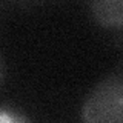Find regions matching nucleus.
<instances>
[{
    "instance_id": "obj_1",
    "label": "nucleus",
    "mask_w": 123,
    "mask_h": 123,
    "mask_svg": "<svg viewBox=\"0 0 123 123\" xmlns=\"http://www.w3.org/2000/svg\"><path fill=\"white\" fill-rule=\"evenodd\" d=\"M85 123H123V71L112 72L95 85L82 105Z\"/></svg>"
},
{
    "instance_id": "obj_2",
    "label": "nucleus",
    "mask_w": 123,
    "mask_h": 123,
    "mask_svg": "<svg viewBox=\"0 0 123 123\" xmlns=\"http://www.w3.org/2000/svg\"><path fill=\"white\" fill-rule=\"evenodd\" d=\"M88 8L98 26L106 29L123 28V0H94L88 3Z\"/></svg>"
},
{
    "instance_id": "obj_3",
    "label": "nucleus",
    "mask_w": 123,
    "mask_h": 123,
    "mask_svg": "<svg viewBox=\"0 0 123 123\" xmlns=\"http://www.w3.org/2000/svg\"><path fill=\"white\" fill-rule=\"evenodd\" d=\"M0 123H31L29 117L17 108L0 105Z\"/></svg>"
},
{
    "instance_id": "obj_4",
    "label": "nucleus",
    "mask_w": 123,
    "mask_h": 123,
    "mask_svg": "<svg viewBox=\"0 0 123 123\" xmlns=\"http://www.w3.org/2000/svg\"><path fill=\"white\" fill-rule=\"evenodd\" d=\"M3 74H5V62H3L2 55H0V80H2Z\"/></svg>"
}]
</instances>
